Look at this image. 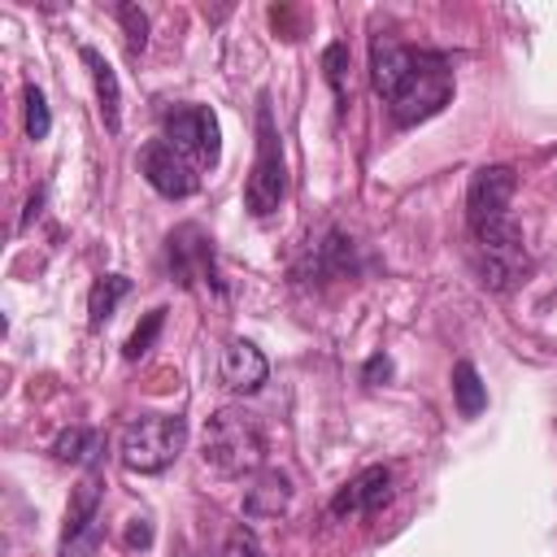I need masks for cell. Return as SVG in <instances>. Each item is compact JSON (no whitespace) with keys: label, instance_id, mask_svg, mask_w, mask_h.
Listing matches in <instances>:
<instances>
[{"label":"cell","instance_id":"6da1fadb","mask_svg":"<svg viewBox=\"0 0 557 557\" xmlns=\"http://www.w3.org/2000/svg\"><path fill=\"white\" fill-rule=\"evenodd\" d=\"M370 78H374V91L383 96L396 126H418L453 100L448 57H440L431 48H409V44H396L383 35L370 44Z\"/></svg>","mask_w":557,"mask_h":557},{"label":"cell","instance_id":"7a4b0ae2","mask_svg":"<svg viewBox=\"0 0 557 557\" xmlns=\"http://www.w3.org/2000/svg\"><path fill=\"white\" fill-rule=\"evenodd\" d=\"M205 461L218 474H252L265 461V435L257 413L239 409V405H222L209 426H205Z\"/></svg>","mask_w":557,"mask_h":557},{"label":"cell","instance_id":"3957f363","mask_svg":"<svg viewBox=\"0 0 557 557\" xmlns=\"http://www.w3.org/2000/svg\"><path fill=\"white\" fill-rule=\"evenodd\" d=\"M183 444H187V422L178 413H139L135 422H126L117 440V457L135 474H157L183 453Z\"/></svg>","mask_w":557,"mask_h":557},{"label":"cell","instance_id":"277c9868","mask_svg":"<svg viewBox=\"0 0 557 557\" xmlns=\"http://www.w3.org/2000/svg\"><path fill=\"white\" fill-rule=\"evenodd\" d=\"M287 196V165H283V139H278V126H274V113L261 96L257 104V161H252V174L244 183V209L252 218H270L278 209V200Z\"/></svg>","mask_w":557,"mask_h":557},{"label":"cell","instance_id":"5b68a950","mask_svg":"<svg viewBox=\"0 0 557 557\" xmlns=\"http://www.w3.org/2000/svg\"><path fill=\"white\" fill-rule=\"evenodd\" d=\"M513 187H518V174H513L509 165H483V170H474L470 191H466V222H470V235H483V231L509 222Z\"/></svg>","mask_w":557,"mask_h":557},{"label":"cell","instance_id":"8992f818","mask_svg":"<svg viewBox=\"0 0 557 557\" xmlns=\"http://www.w3.org/2000/svg\"><path fill=\"white\" fill-rule=\"evenodd\" d=\"M161 126H165L161 139H170L191 165H218V152H222V144H218V117L205 104H174Z\"/></svg>","mask_w":557,"mask_h":557},{"label":"cell","instance_id":"52a82bcc","mask_svg":"<svg viewBox=\"0 0 557 557\" xmlns=\"http://www.w3.org/2000/svg\"><path fill=\"white\" fill-rule=\"evenodd\" d=\"M104 527H100V474L91 470L74 496H70V509H65V527H61V557H91L96 544H100Z\"/></svg>","mask_w":557,"mask_h":557},{"label":"cell","instance_id":"ba28073f","mask_svg":"<svg viewBox=\"0 0 557 557\" xmlns=\"http://www.w3.org/2000/svg\"><path fill=\"white\" fill-rule=\"evenodd\" d=\"M139 174L148 178V187L165 200H187L200 178H196V165L170 144V139H148L139 148Z\"/></svg>","mask_w":557,"mask_h":557},{"label":"cell","instance_id":"9c48e42d","mask_svg":"<svg viewBox=\"0 0 557 557\" xmlns=\"http://www.w3.org/2000/svg\"><path fill=\"white\" fill-rule=\"evenodd\" d=\"M170 270H174V278H178L183 287H191V283H213V287H222V283H218V265H213V239H209L196 222L170 231Z\"/></svg>","mask_w":557,"mask_h":557},{"label":"cell","instance_id":"30bf717a","mask_svg":"<svg viewBox=\"0 0 557 557\" xmlns=\"http://www.w3.org/2000/svg\"><path fill=\"white\" fill-rule=\"evenodd\" d=\"M387 500H392V470H387V466H366L361 474H352V479L331 496V513H335V518L379 513Z\"/></svg>","mask_w":557,"mask_h":557},{"label":"cell","instance_id":"8fae6325","mask_svg":"<svg viewBox=\"0 0 557 557\" xmlns=\"http://www.w3.org/2000/svg\"><path fill=\"white\" fill-rule=\"evenodd\" d=\"M222 383L231 387V392H257L261 383H265V374H270V361H265V352L257 348V344H248V339H231L226 348H222Z\"/></svg>","mask_w":557,"mask_h":557},{"label":"cell","instance_id":"7c38bea8","mask_svg":"<svg viewBox=\"0 0 557 557\" xmlns=\"http://www.w3.org/2000/svg\"><path fill=\"white\" fill-rule=\"evenodd\" d=\"M292 500V479L283 470H257V479L244 487V513L248 518H278Z\"/></svg>","mask_w":557,"mask_h":557},{"label":"cell","instance_id":"4fadbf2b","mask_svg":"<svg viewBox=\"0 0 557 557\" xmlns=\"http://www.w3.org/2000/svg\"><path fill=\"white\" fill-rule=\"evenodd\" d=\"M78 57H83V65L91 70V83H96V100H100V117H104V126L117 131V126H122V91H117V74H113V65H109L96 48H83Z\"/></svg>","mask_w":557,"mask_h":557},{"label":"cell","instance_id":"5bb4252c","mask_svg":"<svg viewBox=\"0 0 557 557\" xmlns=\"http://www.w3.org/2000/svg\"><path fill=\"white\" fill-rule=\"evenodd\" d=\"M453 400H457V413L461 418H479L483 405H487V383L479 379V370L470 361H457L453 366Z\"/></svg>","mask_w":557,"mask_h":557},{"label":"cell","instance_id":"9a60e30c","mask_svg":"<svg viewBox=\"0 0 557 557\" xmlns=\"http://www.w3.org/2000/svg\"><path fill=\"white\" fill-rule=\"evenodd\" d=\"M131 292V278L126 274H100L91 283V296H87V313H91V326H104L117 309V300Z\"/></svg>","mask_w":557,"mask_h":557},{"label":"cell","instance_id":"2e32d148","mask_svg":"<svg viewBox=\"0 0 557 557\" xmlns=\"http://www.w3.org/2000/svg\"><path fill=\"white\" fill-rule=\"evenodd\" d=\"M52 457L57 461H87V466H96V457H100V435L91 431V426H65L57 440H52Z\"/></svg>","mask_w":557,"mask_h":557},{"label":"cell","instance_id":"e0dca14e","mask_svg":"<svg viewBox=\"0 0 557 557\" xmlns=\"http://www.w3.org/2000/svg\"><path fill=\"white\" fill-rule=\"evenodd\" d=\"M322 70H326V83H331L335 104H339V113H344V109H348V48H344V44H331V48L322 52Z\"/></svg>","mask_w":557,"mask_h":557},{"label":"cell","instance_id":"ac0fdd59","mask_svg":"<svg viewBox=\"0 0 557 557\" xmlns=\"http://www.w3.org/2000/svg\"><path fill=\"white\" fill-rule=\"evenodd\" d=\"M161 326H165V309H152V313H144V322L131 331V339H126V361H139L152 344H157V335H161Z\"/></svg>","mask_w":557,"mask_h":557},{"label":"cell","instance_id":"d6986e66","mask_svg":"<svg viewBox=\"0 0 557 557\" xmlns=\"http://www.w3.org/2000/svg\"><path fill=\"white\" fill-rule=\"evenodd\" d=\"M117 22L126 30V52L139 57L148 48V13L139 4H117Z\"/></svg>","mask_w":557,"mask_h":557},{"label":"cell","instance_id":"ffe728a7","mask_svg":"<svg viewBox=\"0 0 557 557\" xmlns=\"http://www.w3.org/2000/svg\"><path fill=\"white\" fill-rule=\"evenodd\" d=\"M52 131V113H48V100L39 87H26V135L30 139H48Z\"/></svg>","mask_w":557,"mask_h":557},{"label":"cell","instance_id":"44dd1931","mask_svg":"<svg viewBox=\"0 0 557 557\" xmlns=\"http://www.w3.org/2000/svg\"><path fill=\"white\" fill-rule=\"evenodd\" d=\"M222 557H265V553H261V544H257V535H252V531L235 527V531L226 535V548H222Z\"/></svg>","mask_w":557,"mask_h":557},{"label":"cell","instance_id":"7402d4cb","mask_svg":"<svg viewBox=\"0 0 557 557\" xmlns=\"http://www.w3.org/2000/svg\"><path fill=\"white\" fill-rule=\"evenodd\" d=\"M152 544V522L148 518H131L126 527V548H148Z\"/></svg>","mask_w":557,"mask_h":557},{"label":"cell","instance_id":"603a6c76","mask_svg":"<svg viewBox=\"0 0 557 557\" xmlns=\"http://www.w3.org/2000/svg\"><path fill=\"white\" fill-rule=\"evenodd\" d=\"M361 379H366V383H383V379H392V361H387L383 352H374V357L366 361V370H361Z\"/></svg>","mask_w":557,"mask_h":557}]
</instances>
